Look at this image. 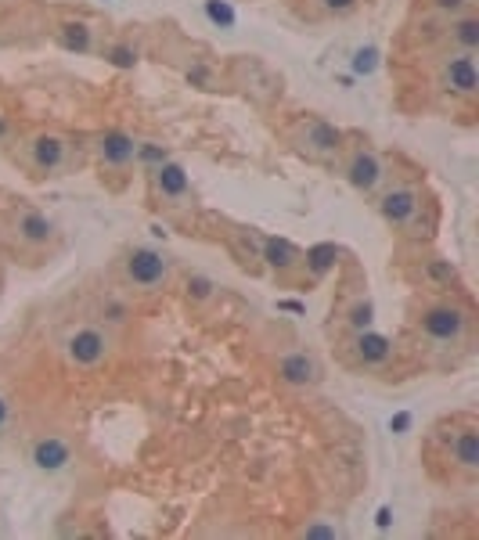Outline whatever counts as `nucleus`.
Masks as SVG:
<instances>
[{
	"mask_svg": "<svg viewBox=\"0 0 479 540\" xmlns=\"http://www.w3.org/2000/svg\"><path fill=\"white\" fill-rule=\"evenodd\" d=\"M105 62H109L112 69L130 72V69H137V62H141V51H137L134 44H112V47H105Z\"/></svg>",
	"mask_w": 479,
	"mask_h": 540,
	"instance_id": "4be33fe9",
	"label": "nucleus"
},
{
	"mask_svg": "<svg viewBox=\"0 0 479 540\" xmlns=\"http://www.w3.org/2000/svg\"><path fill=\"white\" fill-rule=\"evenodd\" d=\"M418 328L429 342L436 346H458V342L469 339V328H472V314L465 310L461 303H433L425 306L422 317H418Z\"/></svg>",
	"mask_w": 479,
	"mask_h": 540,
	"instance_id": "f257e3e1",
	"label": "nucleus"
},
{
	"mask_svg": "<svg viewBox=\"0 0 479 540\" xmlns=\"http://www.w3.org/2000/svg\"><path fill=\"white\" fill-rule=\"evenodd\" d=\"M422 274H425V278H429V281H433V285L436 288H454V285H458V270H454V263L451 260H429V263H425V270H422Z\"/></svg>",
	"mask_w": 479,
	"mask_h": 540,
	"instance_id": "5701e85b",
	"label": "nucleus"
},
{
	"mask_svg": "<svg viewBox=\"0 0 479 540\" xmlns=\"http://www.w3.org/2000/svg\"><path fill=\"white\" fill-rule=\"evenodd\" d=\"M55 40L65 47V51H76V54H87L94 47V29L80 18H69L62 26L55 29Z\"/></svg>",
	"mask_w": 479,
	"mask_h": 540,
	"instance_id": "f3484780",
	"label": "nucleus"
},
{
	"mask_svg": "<svg viewBox=\"0 0 479 540\" xmlns=\"http://www.w3.org/2000/svg\"><path fill=\"white\" fill-rule=\"evenodd\" d=\"M206 15L213 18V22H220V26H235V11L227 8L224 0H209V4H206Z\"/></svg>",
	"mask_w": 479,
	"mask_h": 540,
	"instance_id": "bb28decb",
	"label": "nucleus"
},
{
	"mask_svg": "<svg viewBox=\"0 0 479 540\" xmlns=\"http://www.w3.org/2000/svg\"><path fill=\"white\" fill-rule=\"evenodd\" d=\"M8 418H11V404H8V396L0 393V429L8 425Z\"/></svg>",
	"mask_w": 479,
	"mask_h": 540,
	"instance_id": "473e14b6",
	"label": "nucleus"
},
{
	"mask_svg": "<svg viewBox=\"0 0 479 540\" xmlns=\"http://www.w3.org/2000/svg\"><path fill=\"white\" fill-rule=\"evenodd\" d=\"M371 58H375V51H361V54H357V62H353V65H357V72H368L371 65H375Z\"/></svg>",
	"mask_w": 479,
	"mask_h": 540,
	"instance_id": "2f4dec72",
	"label": "nucleus"
},
{
	"mask_svg": "<svg viewBox=\"0 0 479 540\" xmlns=\"http://www.w3.org/2000/svg\"><path fill=\"white\" fill-rule=\"evenodd\" d=\"M350 353H353V360H357L361 368H382V364H389V360H393L397 346H393V339H389V335L375 332V328H364V332H353Z\"/></svg>",
	"mask_w": 479,
	"mask_h": 540,
	"instance_id": "1a4fd4ad",
	"label": "nucleus"
},
{
	"mask_svg": "<svg viewBox=\"0 0 479 540\" xmlns=\"http://www.w3.org/2000/svg\"><path fill=\"white\" fill-rule=\"evenodd\" d=\"M303 148L317 159H332L343 148V130L328 119H307L303 123Z\"/></svg>",
	"mask_w": 479,
	"mask_h": 540,
	"instance_id": "f8f14e48",
	"label": "nucleus"
},
{
	"mask_svg": "<svg viewBox=\"0 0 479 540\" xmlns=\"http://www.w3.org/2000/svg\"><path fill=\"white\" fill-rule=\"evenodd\" d=\"M447 447H451L454 465H458L461 472L476 476L479 472V432H476V425H461V429H454Z\"/></svg>",
	"mask_w": 479,
	"mask_h": 540,
	"instance_id": "2eb2a0df",
	"label": "nucleus"
},
{
	"mask_svg": "<svg viewBox=\"0 0 479 540\" xmlns=\"http://www.w3.org/2000/svg\"><path fill=\"white\" fill-rule=\"evenodd\" d=\"M418 202L422 198H418V191L411 184H393V188H386L379 195V213L386 224L407 227L418 216Z\"/></svg>",
	"mask_w": 479,
	"mask_h": 540,
	"instance_id": "0eeeda50",
	"label": "nucleus"
},
{
	"mask_svg": "<svg viewBox=\"0 0 479 540\" xmlns=\"http://www.w3.org/2000/svg\"><path fill=\"white\" fill-rule=\"evenodd\" d=\"M170 256L152 245H137V249L127 252V260H123V274L134 288L141 292H159V288L170 281Z\"/></svg>",
	"mask_w": 479,
	"mask_h": 540,
	"instance_id": "f03ea898",
	"label": "nucleus"
},
{
	"mask_svg": "<svg viewBox=\"0 0 479 540\" xmlns=\"http://www.w3.org/2000/svg\"><path fill=\"white\" fill-rule=\"evenodd\" d=\"M274 371H278V378L289 389H314L317 382H321V364H317V357H310V353L303 350L281 353Z\"/></svg>",
	"mask_w": 479,
	"mask_h": 540,
	"instance_id": "6e6552de",
	"label": "nucleus"
},
{
	"mask_svg": "<svg viewBox=\"0 0 479 540\" xmlns=\"http://www.w3.org/2000/svg\"><path fill=\"white\" fill-rule=\"evenodd\" d=\"M335 256H339V249L335 245H317V249L307 252V267L314 278H325L328 270L335 267Z\"/></svg>",
	"mask_w": 479,
	"mask_h": 540,
	"instance_id": "b1692460",
	"label": "nucleus"
},
{
	"mask_svg": "<svg viewBox=\"0 0 479 540\" xmlns=\"http://www.w3.org/2000/svg\"><path fill=\"white\" fill-rule=\"evenodd\" d=\"M94 155L101 159V166H112V170H123L130 166L137 155V137L127 134V130H105V134L94 137Z\"/></svg>",
	"mask_w": 479,
	"mask_h": 540,
	"instance_id": "9d476101",
	"label": "nucleus"
},
{
	"mask_svg": "<svg viewBox=\"0 0 479 540\" xmlns=\"http://www.w3.org/2000/svg\"><path fill=\"white\" fill-rule=\"evenodd\" d=\"M260 260L271 270H278V274H289V270H296L299 263H303V252L292 242H285V238H263Z\"/></svg>",
	"mask_w": 479,
	"mask_h": 540,
	"instance_id": "dca6fc26",
	"label": "nucleus"
},
{
	"mask_svg": "<svg viewBox=\"0 0 479 540\" xmlns=\"http://www.w3.org/2000/svg\"><path fill=\"white\" fill-rule=\"evenodd\" d=\"M321 8H325V11H335V15H343V11L357 8V0H321Z\"/></svg>",
	"mask_w": 479,
	"mask_h": 540,
	"instance_id": "7c9ffc66",
	"label": "nucleus"
},
{
	"mask_svg": "<svg viewBox=\"0 0 479 540\" xmlns=\"http://www.w3.org/2000/svg\"><path fill=\"white\" fill-rule=\"evenodd\" d=\"M188 83L191 87H209V65H191L188 69Z\"/></svg>",
	"mask_w": 479,
	"mask_h": 540,
	"instance_id": "c85d7f7f",
	"label": "nucleus"
},
{
	"mask_svg": "<svg viewBox=\"0 0 479 540\" xmlns=\"http://www.w3.org/2000/svg\"><path fill=\"white\" fill-rule=\"evenodd\" d=\"M184 296H188L191 306H206L209 299L217 296V281L209 278V274H191V278L184 281Z\"/></svg>",
	"mask_w": 479,
	"mask_h": 540,
	"instance_id": "aec40b11",
	"label": "nucleus"
},
{
	"mask_svg": "<svg viewBox=\"0 0 479 540\" xmlns=\"http://www.w3.org/2000/svg\"><path fill=\"white\" fill-rule=\"evenodd\" d=\"M346 324H350V332H364V328H371V324H375V303H371L368 296L353 299V306L346 310Z\"/></svg>",
	"mask_w": 479,
	"mask_h": 540,
	"instance_id": "412c9836",
	"label": "nucleus"
},
{
	"mask_svg": "<svg viewBox=\"0 0 479 540\" xmlns=\"http://www.w3.org/2000/svg\"><path fill=\"white\" fill-rule=\"evenodd\" d=\"M109 357H112V335L94 328V324L76 328V332L65 339V360L80 371L98 368V364H105Z\"/></svg>",
	"mask_w": 479,
	"mask_h": 540,
	"instance_id": "7ed1b4c3",
	"label": "nucleus"
},
{
	"mask_svg": "<svg viewBox=\"0 0 479 540\" xmlns=\"http://www.w3.org/2000/svg\"><path fill=\"white\" fill-rule=\"evenodd\" d=\"M260 245L263 238L256 231H238L235 238H231V256H235L242 267H256V263H260Z\"/></svg>",
	"mask_w": 479,
	"mask_h": 540,
	"instance_id": "6ab92c4d",
	"label": "nucleus"
},
{
	"mask_svg": "<svg viewBox=\"0 0 479 540\" xmlns=\"http://www.w3.org/2000/svg\"><path fill=\"white\" fill-rule=\"evenodd\" d=\"M440 87L447 90L451 98H461V101L476 98V90H479L476 54H469V51L447 54L440 65Z\"/></svg>",
	"mask_w": 479,
	"mask_h": 540,
	"instance_id": "20e7f679",
	"label": "nucleus"
},
{
	"mask_svg": "<svg viewBox=\"0 0 479 540\" xmlns=\"http://www.w3.org/2000/svg\"><path fill=\"white\" fill-rule=\"evenodd\" d=\"M472 4H476V0H433V8L440 11V15H447V18L465 15V11H472Z\"/></svg>",
	"mask_w": 479,
	"mask_h": 540,
	"instance_id": "cd10ccee",
	"label": "nucleus"
},
{
	"mask_svg": "<svg viewBox=\"0 0 479 540\" xmlns=\"http://www.w3.org/2000/svg\"><path fill=\"white\" fill-rule=\"evenodd\" d=\"M105 317H109L112 324H123L127 321V306L116 303V299H109V303H105Z\"/></svg>",
	"mask_w": 479,
	"mask_h": 540,
	"instance_id": "c756f323",
	"label": "nucleus"
},
{
	"mask_svg": "<svg viewBox=\"0 0 479 540\" xmlns=\"http://www.w3.org/2000/svg\"><path fill=\"white\" fill-rule=\"evenodd\" d=\"M299 537H307V540H335V537H339V526H328V522H310V526H303V530H299Z\"/></svg>",
	"mask_w": 479,
	"mask_h": 540,
	"instance_id": "a878e982",
	"label": "nucleus"
},
{
	"mask_svg": "<svg viewBox=\"0 0 479 540\" xmlns=\"http://www.w3.org/2000/svg\"><path fill=\"white\" fill-rule=\"evenodd\" d=\"M451 44L458 47V51H469V54L479 51V18L472 15V11L451 18Z\"/></svg>",
	"mask_w": 479,
	"mask_h": 540,
	"instance_id": "a211bd4d",
	"label": "nucleus"
},
{
	"mask_svg": "<svg viewBox=\"0 0 479 540\" xmlns=\"http://www.w3.org/2000/svg\"><path fill=\"white\" fill-rule=\"evenodd\" d=\"M346 180H350L353 191L371 195V191H379L382 184H386V162L371 152V148H357V152L346 159Z\"/></svg>",
	"mask_w": 479,
	"mask_h": 540,
	"instance_id": "39448f33",
	"label": "nucleus"
},
{
	"mask_svg": "<svg viewBox=\"0 0 479 540\" xmlns=\"http://www.w3.org/2000/svg\"><path fill=\"white\" fill-rule=\"evenodd\" d=\"M15 234L29 249H40V245L55 242V224L44 213H37V209H19L15 213Z\"/></svg>",
	"mask_w": 479,
	"mask_h": 540,
	"instance_id": "4468645a",
	"label": "nucleus"
},
{
	"mask_svg": "<svg viewBox=\"0 0 479 540\" xmlns=\"http://www.w3.org/2000/svg\"><path fill=\"white\" fill-rule=\"evenodd\" d=\"M69 159V141L55 130H40L33 141H29V162L37 166L40 173H55Z\"/></svg>",
	"mask_w": 479,
	"mask_h": 540,
	"instance_id": "9b49d317",
	"label": "nucleus"
},
{
	"mask_svg": "<svg viewBox=\"0 0 479 540\" xmlns=\"http://www.w3.org/2000/svg\"><path fill=\"white\" fill-rule=\"evenodd\" d=\"M29 461H33V468H40V472H47V476H55V472H65V468L73 465L76 454H73V443L65 440V436H55V432H47V436H40L33 447H29Z\"/></svg>",
	"mask_w": 479,
	"mask_h": 540,
	"instance_id": "423d86ee",
	"label": "nucleus"
},
{
	"mask_svg": "<svg viewBox=\"0 0 479 540\" xmlns=\"http://www.w3.org/2000/svg\"><path fill=\"white\" fill-rule=\"evenodd\" d=\"M170 155H166V148H159V144H152V141H137V155H134V162H145V166H159V162H166Z\"/></svg>",
	"mask_w": 479,
	"mask_h": 540,
	"instance_id": "393cba45",
	"label": "nucleus"
},
{
	"mask_svg": "<svg viewBox=\"0 0 479 540\" xmlns=\"http://www.w3.org/2000/svg\"><path fill=\"white\" fill-rule=\"evenodd\" d=\"M152 188H155V195H163L166 202H184L191 191V177L181 162L166 159L152 170Z\"/></svg>",
	"mask_w": 479,
	"mask_h": 540,
	"instance_id": "ddd939ff",
	"label": "nucleus"
}]
</instances>
